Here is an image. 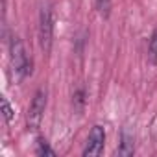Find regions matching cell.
Masks as SVG:
<instances>
[{
	"label": "cell",
	"mask_w": 157,
	"mask_h": 157,
	"mask_svg": "<svg viewBox=\"0 0 157 157\" xmlns=\"http://www.w3.org/2000/svg\"><path fill=\"white\" fill-rule=\"evenodd\" d=\"M10 59H11V68L17 76V80H22L32 72V61L26 54V48L19 37H13L11 46H10Z\"/></svg>",
	"instance_id": "cell-1"
},
{
	"label": "cell",
	"mask_w": 157,
	"mask_h": 157,
	"mask_svg": "<svg viewBox=\"0 0 157 157\" xmlns=\"http://www.w3.org/2000/svg\"><path fill=\"white\" fill-rule=\"evenodd\" d=\"M44 107H46V93H44L43 89H39V91L33 94V100H32L30 109H28V115H26L28 129H32V131H37V129H39L41 120H43Z\"/></svg>",
	"instance_id": "cell-2"
},
{
	"label": "cell",
	"mask_w": 157,
	"mask_h": 157,
	"mask_svg": "<svg viewBox=\"0 0 157 157\" xmlns=\"http://www.w3.org/2000/svg\"><path fill=\"white\" fill-rule=\"evenodd\" d=\"M52 37H54V21L50 8H43L39 15V43L43 52H50L52 48Z\"/></svg>",
	"instance_id": "cell-3"
},
{
	"label": "cell",
	"mask_w": 157,
	"mask_h": 157,
	"mask_svg": "<svg viewBox=\"0 0 157 157\" xmlns=\"http://www.w3.org/2000/svg\"><path fill=\"white\" fill-rule=\"evenodd\" d=\"M104 142H105V131L102 126H93L91 133H89V139H87V144H85V150H83V155H89V157H96L102 153L104 150Z\"/></svg>",
	"instance_id": "cell-4"
},
{
	"label": "cell",
	"mask_w": 157,
	"mask_h": 157,
	"mask_svg": "<svg viewBox=\"0 0 157 157\" xmlns=\"http://www.w3.org/2000/svg\"><path fill=\"white\" fill-rule=\"evenodd\" d=\"M133 151H135L133 135H131L128 129H124V131H122V142H120V146L117 148V155H131Z\"/></svg>",
	"instance_id": "cell-5"
},
{
	"label": "cell",
	"mask_w": 157,
	"mask_h": 157,
	"mask_svg": "<svg viewBox=\"0 0 157 157\" xmlns=\"http://www.w3.org/2000/svg\"><path fill=\"white\" fill-rule=\"evenodd\" d=\"M35 153H37V155H50V157H52V155H54V150L48 146V142H46L44 139H39V140H37V150H35Z\"/></svg>",
	"instance_id": "cell-6"
},
{
	"label": "cell",
	"mask_w": 157,
	"mask_h": 157,
	"mask_svg": "<svg viewBox=\"0 0 157 157\" xmlns=\"http://www.w3.org/2000/svg\"><path fill=\"white\" fill-rule=\"evenodd\" d=\"M85 94H83V89H80L78 93H74V100H72V104H74V107H76V111H82L83 109V105H85V98H83Z\"/></svg>",
	"instance_id": "cell-7"
},
{
	"label": "cell",
	"mask_w": 157,
	"mask_h": 157,
	"mask_svg": "<svg viewBox=\"0 0 157 157\" xmlns=\"http://www.w3.org/2000/svg\"><path fill=\"white\" fill-rule=\"evenodd\" d=\"M2 113H4V120L10 124L11 118H13V109H11V105H10V102L6 98H2Z\"/></svg>",
	"instance_id": "cell-8"
},
{
	"label": "cell",
	"mask_w": 157,
	"mask_h": 157,
	"mask_svg": "<svg viewBox=\"0 0 157 157\" xmlns=\"http://www.w3.org/2000/svg\"><path fill=\"white\" fill-rule=\"evenodd\" d=\"M150 56H151V61L157 63V32L151 35V41H150Z\"/></svg>",
	"instance_id": "cell-9"
}]
</instances>
